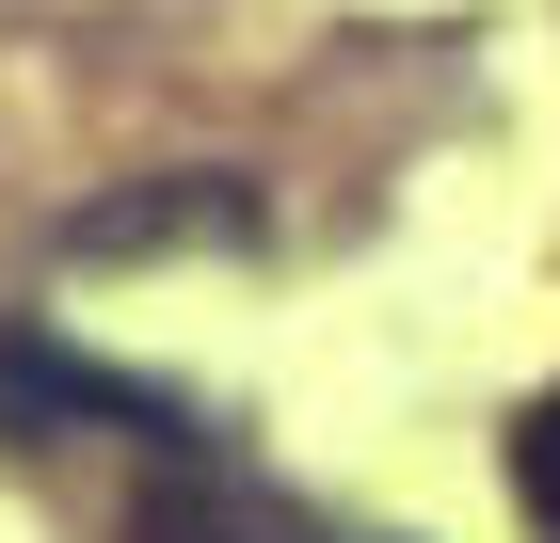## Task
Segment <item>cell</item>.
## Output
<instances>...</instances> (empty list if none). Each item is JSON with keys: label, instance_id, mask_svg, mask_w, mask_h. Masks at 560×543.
<instances>
[{"label": "cell", "instance_id": "cell-1", "mask_svg": "<svg viewBox=\"0 0 560 543\" xmlns=\"http://www.w3.org/2000/svg\"><path fill=\"white\" fill-rule=\"evenodd\" d=\"M129 543H320V528H289V511H272L257 480H224V463H192V448H176L161 480H144Z\"/></svg>", "mask_w": 560, "mask_h": 543}, {"label": "cell", "instance_id": "cell-2", "mask_svg": "<svg viewBox=\"0 0 560 543\" xmlns=\"http://www.w3.org/2000/svg\"><path fill=\"white\" fill-rule=\"evenodd\" d=\"M513 496H528V528L560 543V400H528V416H513Z\"/></svg>", "mask_w": 560, "mask_h": 543}]
</instances>
